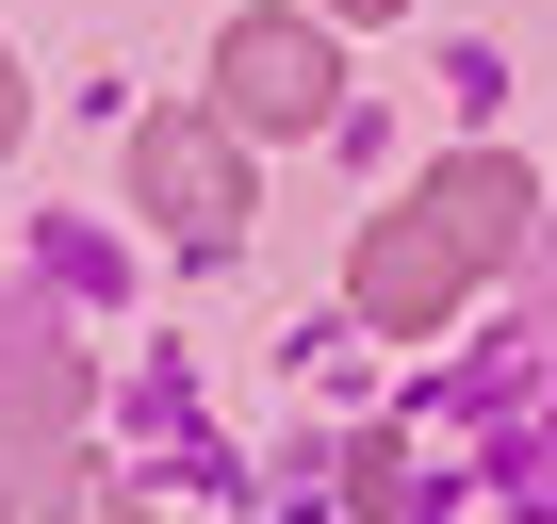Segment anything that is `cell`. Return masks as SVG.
<instances>
[{"label": "cell", "instance_id": "3", "mask_svg": "<svg viewBox=\"0 0 557 524\" xmlns=\"http://www.w3.org/2000/svg\"><path fill=\"white\" fill-rule=\"evenodd\" d=\"M132 197L181 229V246H230L262 197H246V148H230V115H148L132 132Z\"/></svg>", "mask_w": 557, "mask_h": 524}, {"label": "cell", "instance_id": "6", "mask_svg": "<svg viewBox=\"0 0 557 524\" xmlns=\"http://www.w3.org/2000/svg\"><path fill=\"white\" fill-rule=\"evenodd\" d=\"M50 524H148V491H132V475H66V491H50Z\"/></svg>", "mask_w": 557, "mask_h": 524}, {"label": "cell", "instance_id": "4", "mask_svg": "<svg viewBox=\"0 0 557 524\" xmlns=\"http://www.w3.org/2000/svg\"><path fill=\"white\" fill-rule=\"evenodd\" d=\"M83 426V345H0V524L34 508V475H66Z\"/></svg>", "mask_w": 557, "mask_h": 524}, {"label": "cell", "instance_id": "5", "mask_svg": "<svg viewBox=\"0 0 557 524\" xmlns=\"http://www.w3.org/2000/svg\"><path fill=\"white\" fill-rule=\"evenodd\" d=\"M345 508H377V524H394V508H410V459H394V442H345Z\"/></svg>", "mask_w": 557, "mask_h": 524}, {"label": "cell", "instance_id": "1", "mask_svg": "<svg viewBox=\"0 0 557 524\" xmlns=\"http://www.w3.org/2000/svg\"><path fill=\"white\" fill-rule=\"evenodd\" d=\"M524 213H541V197H524V164H492V148H475V164H443V180H426L410 213H377V229H361V262H345L361 328H443V312H459V279H492V262L524 246Z\"/></svg>", "mask_w": 557, "mask_h": 524}, {"label": "cell", "instance_id": "2", "mask_svg": "<svg viewBox=\"0 0 557 524\" xmlns=\"http://www.w3.org/2000/svg\"><path fill=\"white\" fill-rule=\"evenodd\" d=\"M345 99V17H230L213 34V115L230 132H329Z\"/></svg>", "mask_w": 557, "mask_h": 524}, {"label": "cell", "instance_id": "7", "mask_svg": "<svg viewBox=\"0 0 557 524\" xmlns=\"http://www.w3.org/2000/svg\"><path fill=\"white\" fill-rule=\"evenodd\" d=\"M329 17H410V0H329Z\"/></svg>", "mask_w": 557, "mask_h": 524}, {"label": "cell", "instance_id": "8", "mask_svg": "<svg viewBox=\"0 0 557 524\" xmlns=\"http://www.w3.org/2000/svg\"><path fill=\"white\" fill-rule=\"evenodd\" d=\"M0 148H17V66H0Z\"/></svg>", "mask_w": 557, "mask_h": 524}]
</instances>
